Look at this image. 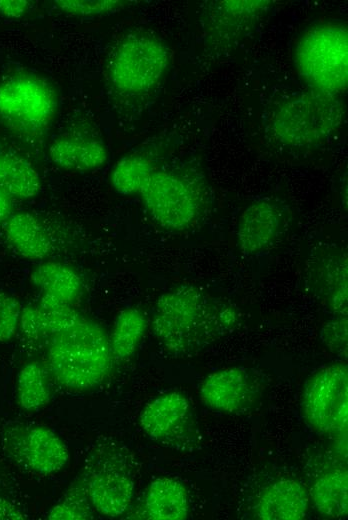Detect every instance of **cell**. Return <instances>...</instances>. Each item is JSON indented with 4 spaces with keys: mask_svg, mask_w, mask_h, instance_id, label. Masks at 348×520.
Returning a JSON list of instances; mask_svg holds the SVG:
<instances>
[{
    "mask_svg": "<svg viewBox=\"0 0 348 520\" xmlns=\"http://www.w3.org/2000/svg\"><path fill=\"white\" fill-rule=\"evenodd\" d=\"M308 503V493L299 482L281 479L262 492L255 515L262 520H299L305 517Z\"/></svg>",
    "mask_w": 348,
    "mask_h": 520,
    "instance_id": "17",
    "label": "cell"
},
{
    "mask_svg": "<svg viewBox=\"0 0 348 520\" xmlns=\"http://www.w3.org/2000/svg\"><path fill=\"white\" fill-rule=\"evenodd\" d=\"M348 475L335 469L321 475L312 485L310 494L317 510L329 518H343L348 511Z\"/></svg>",
    "mask_w": 348,
    "mask_h": 520,
    "instance_id": "21",
    "label": "cell"
},
{
    "mask_svg": "<svg viewBox=\"0 0 348 520\" xmlns=\"http://www.w3.org/2000/svg\"><path fill=\"white\" fill-rule=\"evenodd\" d=\"M26 515L9 499L0 496V520H22Z\"/></svg>",
    "mask_w": 348,
    "mask_h": 520,
    "instance_id": "33",
    "label": "cell"
},
{
    "mask_svg": "<svg viewBox=\"0 0 348 520\" xmlns=\"http://www.w3.org/2000/svg\"><path fill=\"white\" fill-rule=\"evenodd\" d=\"M344 115V104L338 95L308 88L275 109L270 131L285 146L308 147L333 135L341 127Z\"/></svg>",
    "mask_w": 348,
    "mask_h": 520,
    "instance_id": "3",
    "label": "cell"
},
{
    "mask_svg": "<svg viewBox=\"0 0 348 520\" xmlns=\"http://www.w3.org/2000/svg\"><path fill=\"white\" fill-rule=\"evenodd\" d=\"M188 512V495L183 484L170 477H161L149 485L140 518L183 520Z\"/></svg>",
    "mask_w": 348,
    "mask_h": 520,
    "instance_id": "18",
    "label": "cell"
},
{
    "mask_svg": "<svg viewBox=\"0 0 348 520\" xmlns=\"http://www.w3.org/2000/svg\"><path fill=\"white\" fill-rule=\"evenodd\" d=\"M298 75L309 89L338 95L348 84V32L336 22L309 28L294 50Z\"/></svg>",
    "mask_w": 348,
    "mask_h": 520,
    "instance_id": "5",
    "label": "cell"
},
{
    "mask_svg": "<svg viewBox=\"0 0 348 520\" xmlns=\"http://www.w3.org/2000/svg\"><path fill=\"white\" fill-rule=\"evenodd\" d=\"M54 3L63 13L80 17L111 13L126 4L119 0H56Z\"/></svg>",
    "mask_w": 348,
    "mask_h": 520,
    "instance_id": "28",
    "label": "cell"
},
{
    "mask_svg": "<svg viewBox=\"0 0 348 520\" xmlns=\"http://www.w3.org/2000/svg\"><path fill=\"white\" fill-rule=\"evenodd\" d=\"M140 194L152 219L169 230L192 227L207 206L200 181L172 171L154 170Z\"/></svg>",
    "mask_w": 348,
    "mask_h": 520,
    "instance_id": "7",
    "label": "cell"
},
{
    "mask_svg": "<svg viewBox=\"0 0 348 520\" xmlns=\"http://www.w3.org/2000/svg\"><path fill=\"white\" fill-rule=\"evenodd\" d=\"M90 501L81 481L73 485L65 497L52 507L47 514L54 520H85L91 519Z\"/></svg>",
    "mask_w": 348,
    "mask_h": 520,
    "instance_id": "26",
    "label": "cell"
},
{
    "mask_svg": "<svg viewBox=\"0 0 348 520\" xmlns=\"http://www.w3.org/2000/svg\"><path fill=\"white\" fill-rule=\"evenodd\" d=\"M17 401L26 411H36L50 401L48 371L38 362L22 367L17 378Z\"/></svg>",
    "mask_w": 348,
    "mask_h": 520,
    "instance_id": "25",
    "label": "cell"
},
{
    "mask_svg": "<svg viewBox=\"0 0 348 520\" xmlns=\"http://www.w3.org/2000/svg\"><path fill=\"white\" fill-rule=\"evenodd\" d=\"M286 226V215L279 202L261 198L248 205L241 213L236 230L240 250L256 255L277 242Z\"/></svg>",
    "mask_w": 348,
    "mask_h": 520,
    "instance_id": "13",
    "label": "cell"
},
{
    "mask_svg": "<svg viewBox=\"0 0 348 520\" xmlns=\"http://www.w3.org/2000/svg\"><path fill=\"white\" fill-rule=\"evenodd\" d=\"M19 328L25 339L31 342L50 340V335L44 325L37 305H28L22 308Z\"/></svg>",
    "mask_w": 348,
    "mask_h": 520,
    "instance_id": "30",
    "label": "cell"
},
{
    "mask_svg": "<svg viewBox=\"0 0 348 520\" xmlns=\"http://www.w3.org/2000/svg\"><path fill=\"white\" fill-rule=\"evenodd\" d=\"M113 359L103 328L84 317L47 343L46 370L59 385L69 389L100 384L111 371Z\"/></svg>",
    "mask_w": 348,
    "mask_h": 520,
    "instance_id": "2",
    "label": "cell"
},
{
    "mask_svg": "<svg viewBox=\"0 0 348 520\" xmlns=\"http://www.w3.org/2000/svg\"><path fill=\"white\" fill-rule=\"evenodd\" d=\"M147 325V317L141 309H123L115 320L109 340L113 358L119 361L130 358L136 351Z\"/></svg>",
    "mask_w": 348,
    "mask_h": 520,
    "instance_id": "23",
    "label": "cell"
},
{
    "mask_svg": "<svg viewBox=\"0 0 348 520\" xmlns=\"http://www.w3.org/2000/svg\"><path fill=\"white\" fill-rule=\"evenodd\" d=\"M1 441L4 451L14 462L40 475L60 471L70 458L62 439L44 425L8 424L3 428Z\"/></svg>",
    "mask_w": 348,
    "mask_h": 520,
    "instance_id": "10",
    "label": "cell"
},
{
    "mask_svg": "<svg viewBox=\"0 0 348 520\" xmlns=\"http://www.w3.org/2000/svg\"><path fill=\"white\" fill-rule=\"evenodd\" d=\"M321 337L330 350L346 355L347 318L342 316L326 323L322 329Z\"/></svg>",
    "mask_w": 348,
    "mask_h": 520,
    "instance_id": "31",
    "label": "cell"
},
{
    "mask_svg": "<svg viewBox=\"0 0 348 520\" xmlns=\"http://www.w3.org/2000/svg\"><path fill=\"white\" fill-rule=\"evenodd\" d=\"M261 385L244 367H228L210 373L199 390L209 408L230 414L250 410L260 397Z\"/></svg>",
    "mask_w": 348,
    "mask_h": 520,
    "instance_id": "12",
    "label": "cell"
},
{
    "mask_svg": "<svg viewBox=\"0 0 348 520\" xmlns=\"http://www.w3.org/2000/svg\"><path fill=\"white\" fill-rule=\"evenodd\" d=\"M91 506L107 517L123 515L134 496V480L121 453L102 448L89 460L81 480Z\"/></svg>",
    "mask_w": 348,
    "mask_h": 520,
    "instance_id": "9",
    "label": "cell"
},
{
    "mask_svg": "<svg viewBox=\"0 0 348 520\" xmlns=\"http://www.w3.org/2000/svg\"><path fill=\"white\" fill-rule=\"evenodd\" d=\"M57 111V91L45 78L18 72L0 82V123L19 138H42Z\"/></svg>",
    "mask_w": 348,
    "mask_h": 520,
    "instance_id": "4",
    "label": "cell"
},
{
    "mask_svg": "<svg viewBox=\"0 0 348 520\" xmlns=\"http://www.w3.org/2000/svg\"><path fill=\"white\" fill-rule=\"evenodd\" d=\"M239 313L230 303L192 284L179 285L156 301L152 329L175 355L196 353L234 329Z\"/></svg>",
    "mask_w": 348,
    "mask_h": 520,
    "instance_id": "1",
    "label": "cell"
},
{
    "mask_svg": "<svg viewBox=\"0 0 348 520\" xmlns=\"http://www.w3.org/2000/svg\"><path fill=\"white\" fill-rule=\"evenodd\" d=\"M48 154L57 167L76 172L97 169L105 164L108 157L101 140L83 134H66L56 138Z\"/></svg>",
    "mask_w": 348,
    "mask_h": 520,
    "instance_id": "16",
    "label": "cell"
},
{
    "mask_svg": "<svg viewBox=\"0 0 348 520\" xmlns=\"http://www.w3.org/2000/svg\"><path fill=\"white\" fill-rule=\"evenodd\" d=\"M154 170L151 158L142 153L130 154L115 164L110 175V182L118 194L140 193Z\"/></svg>",
    "mask_w": 348,
    "mask_h": 520,
    "instance_id": "24",
    "label": "cell"
},
{
    "mask_svg": "<svg viewBox=\"0 0 348 520\" xmlns=\"http://www.w3.org/2000/svg\"><path fill=\"white\" fill-rule=\"evenodd\" d=\"M21 311V304L14 296L0 291V343L9 341L15 335Z\"/></svg>",
    "mask_w": 348,
    "mask_h": 520,
    "instance_id": "29",
    "label": "cell"
},
{
    "mask_svg": "<svg viewBox=\"0 0 348 520\" xmlns=\"http://www.w3.org/2000/svg\"><path fill=\"white\" fill-rule=\"evenodd\" d=\"M169 62V51L159 38L145 32H132L113 49L107 76L117 92L140 95L160 83Z\"/></svg>",
    "mask_w": 348,
    "mask_h": 520,
    "instance_id": "6",
    "label": "cell"
},
{
    "mask_svg": "<svg viewBox=\"0 0 348 520\" xmlns=\"http://www.w3.org/2000/svg\"><path fill=\"white\" fill-rule=\"evenodd\" d=\"M12 215L11 196L0 188V224Z\"/></svg>",
    "mask_w": 348,
    "mask_h": 520,
    "instance_id": "34",
    "label": "cell"
},
{
    "mask_svg": "<svg viewBox=\"0 0 348 520\" xmlns=\"http://www.w3.org/2000/svg\"><path fill=\"white\" fill-rule=\"evenodd\" d=\"M302 407L306 421L318 432L347 433V366L334 363L315 372L305 385Z\"/></svg>",
    "mask_w": 348,
    "mask_h": 520,
    "instance_id": "8",
    "label": "cell"
},
{
    "mask_svg": "<svg viewBox=\"0 0 348 520\" xmlns=\"http://www.w3.org/2000/svg\"><path fill=\"white\" fill-rule=\"evenodd\" d=\"M347 253L336 247L320 249L309 259L312 286L337 314H347Z\"/></svg>",
    "mask_w": 348,
    "mask_h": 520,
    "instance_id": "14",
    "label": "cell"
},
{
    "mask_svg": "<svg viewBox=\"0 0 348 520\" xmlns=\"http://www.w3.org/2000/svg\"><path fill=\"white\" fill-rule=\"evenodd\" d=\"M139 422L150 438L177 449H192L199 439L190 402L179 392H167L151 400L142 409Z\"/></svg>",
    "mask_w": 348,
    "mask_h": 520,
    "instance_id": "11",
    "label": "cell"
},
{
    "mask_svg": "<svg viewBox=\"0 0 348 520\" xmlns=\"http://www.w3.org/2000/svg\"><path fill=\"white\" fill-rule=\"evenodd\" d=\"M37 307L50 337L72 327L82 318L71 305L43 295Z\"/></svg>",
    "mask_w": 348,
    "mask_h": 520,
    "instance_id": "27",
    "label": "cell"
},
{
    "mask_svg": "<svg viewBox=\"0 0 348 520\" xmlns=\"http://www.w3.org/2000/svg\"><path fill=\"white\" fill-rule=\"evenodd\" d=\"M271 4L264 0L216 1L210 6L205 29L213 39L230 42L252 28Z\"/></svg>",
    "mask_w": 348,
    "mask_h": 520,
    "instance_id": "15",
    "label": "cell"
},
{
    "mask_svg": "<svg viewBox=\"0 0 348 520\" xmlns=\"http://www.w3.org/2000/svg\"><path fill=\"white\" fill-rule=\"evenodd\" d=\"M3 231L8 243L26 259H43L51 251V241L45 228L31 213L12 214L4 222Z\"/></svg>",
    "mask_w": 348,
    "mask_h": 520,
    "instance_id": "19",
    "label": "cell"
},
{
    "mask_svg": "<svg viewBox=\"0 0 348 520\" xmlns=\"http://www.w3.org/2000/svg\"><path fill=\"white\" fill-rule=\"evenodd\" d=\"M31 283L43 292V296L71 305L79 296L82 281L78 273L59 262H44L30 274Z\"/></svg>",
    "mask_w": 348,
    "mask_h": 520,
    "instance_id": "20",
    "label": "cell"
},
{
    "mask_svg": "<svg viewBox=\"0 0 348 520\" xmlns=\"http://www.w3.org/2000/svg\"><path fill=\"white\" fill-rule=\"evenodd\" d=\"M0 188L11 197L30 199L41 188V180L32 164L21 156L0 153Z\"/></svg>",
    "mask_w": 348,
    "mask_h": 520,
    "instance_id": "22",
    "label": "cell"
},
{
    "mask_svg": "<svg viewBox=\"0 0 348 520\" xmlns=\"http://www.w3.org/2000/svg\"><path fill=\"white\" fill-rule=\"evenodd\" d=\"M29 7L30 2L26 0H0V14L6 18H20Z\"/></svg>",
    "mask_w": 348,
    "mask_h": 520,
    "instance_id": "32",
    "label": "cell"
}]
</instances>
